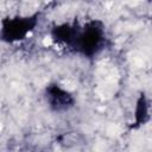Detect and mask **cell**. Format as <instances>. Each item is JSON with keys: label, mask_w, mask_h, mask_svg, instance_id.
Returning <instances> with one entry per match:
<instances>
[{"label": "cell", "mask_w": 152, "mask_h": 152, "mask_svg": "<svg viewBox=\"0 0 152 152\" xmlns=\"http://www.w3.org/2000/svg\"><path fill=\"white\" fill-rule=\"evenodd\" d=\"M107 43L108 38L103 21L99 19H91L84 24L77 21L69 51L87 58H93L107 46Z\"/></svg>", "instance_id": "cell-1"}, {"label": "cell", "mask_w": 152, "mask_h": 152, "mask_svg": "<svg viewBox=\"0 0 152 152\" xmlns=\"http://www.w3.org/2000/svg\"><path fill=\"white\" fill-rule=\"evenodd\" d=\"M44 99L55 113H64L75 106V96L58 83H49L44 89Z\"/></svg>", "instance_id": "cell-3"}, {"label": "cell", "mask_w": 152, "mask_h": 152, "mask_svg": "<svg viewBox=\"0 0 152 152\" xmlns=\"http://www.w3.org/2000/svg\"><path fill=\"white\" fill-rule=\"evenodd\" d=\"M150 119V114H148V104H147V100L145 97L144 94H141L137 101L135 104V110H134V124L132 127H139L144 124H146Z\"/></svg>", "instance_id": "cell-4"}, {"label": "cell", "mask_w": 152, "mask_h": 152, "mask_svg": "<svg viewBox=\"0 0 152 152\" xmlns=\"http://www.w3.org/2000/svg\"><path fill=\"white\" fill-rule=\"evenodd\" d=\"M38 23L39 13L2 18L0 20V40L7 44L21 42L34 31Z\"/></svg>", "instance_id": "cell-2"}]
</instances>
